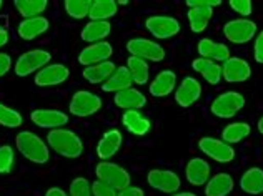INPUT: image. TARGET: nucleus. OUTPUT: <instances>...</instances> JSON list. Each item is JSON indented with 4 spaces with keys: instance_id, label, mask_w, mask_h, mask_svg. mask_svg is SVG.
<instances>
[{
    "instance_id": "obj_1",
    "label": "nucleus",
    "mask_w": 263,
    "mask_h": 196,
    "mask_svg": "<svg viewBox=\"0 0 263 196\" xmlns=\"http://www.w3.org/2000/svg\"><path fill=\"white\" fill-rule=\"evenodd\" d=\"M47 145H48V148H52L57 155L68 158V160L80 158L82 153H84V142H82V138L75 131L67 130V128L48 131Z\"/></svg>"
},
{
    "instance_id": "obj_2",
    "label": "nucleus",
    "mask_w": 263,
    "mask_h": 196,
    "mask_svg": "<svg viewBox=\"0 0 263 196\" xmlns=\"http://www.w3.org/2000/svg\"><path fill=\"white\" fill-rule=\"evenodd\" d=\"M17 150L35 165H45L50 158V148L39 135L33 131H20L15 136Z\"/></svg>"
},
{
    "instance_id": "obj_3",
    "label": "nucleus",
    "mask_w": 263,
    "mask_h": 196,
    "mask_svg": "<svg viewBox=\"0 0 263 196\" xmlns=\"http://www.w3.org/2000/svg\"><path fill=\"white\" fill-rule=\"evenodd\" d=\"M50 60H52L50 52L42 50V48H39V50H29L17 58L13 70H15L17 76H29L32 73H39L42 68L50 65Z\"/></svg>"
},
{
    "instance_id": "obj_4",
    "label": "nucleus",
    "mask_w": 263,
    "mask_h": 196,
    "mask_svg": "<svg viewBox=\"0 0 263 196\" xmlns=\"http://www.w3.org/2000/svg\"><path fill=\"white\" fill-rule=\"evenodd\" d=\"M245 96L238 92H225L218 95L215 100L212 102L210 110L212 113L218 118H233L240 110L245 107Z\"/></svg>"
},
{
    "instance_id": "obj_5",
    "label": "nucleus",
    "mask_w": 263,
    "mask_h": 196,
    "mask_svg": "<svg viewBox=\"0 0 263 196\" xmlns=\"http://www.w3.org/2000/svg\"><path fill=\"white\" fill-rule=\"evenodd\" d=\"M127 50L130 52V57L142 58L145 62H162L165 58V48L157 42L143 37L128 40Z\"/></svg>"
},
{
    "instance_id": "obj_6",
    "label": "nucleus",
    "mask_w": 263,
    "mask_h": 196,
    "mask_svg": "<svg viewBox=\"0 0 263 196\" xmlns=\"http://www.w3.org/2000/svg\"><path fill=\"white\" fill-rule=\"evenodd\" d=\"M95 174H97V180L114 186L115 190H125L127 186H130L128 171L117 163H110V162L99 163L95 168Z\"/></svg>"
},
{
    "instance_id": "obj_7",
    "label": "nucleus",
    "mask_w": 263,
    "mask_h": 196,
    "mask_svg": "<svg viewBox=\"0 0 263 196\" xmlns=\"http://www.w3.org/2000/svg\"><path fill=\"white\" fill-rule=\"evenodd\" d=\"M223 33L228 42L237 45H243L248 44L257 35V24L248 18H235L225 24Z\"/></svg>"
},
{
    "instance_id": "obj_8",
    "label": "nucleus",
    "mask_w": 263,
    "mask_h": 196,
    "mask_svg": "<svg viewBox=\"0 0 263 196\" xmlns=\"http://www.w3.org/2000/svg\"><path fill=\"white\" fill-rule=\"evenodd\" d=\"M100 108H102V98L92 92H87V90H80V92L75 93L70 100V105H68L70 113L79 118L92 116Z\"/></svg>"
},
{
    "instance_id": "obj_9",
    "label": "nucleus",
    "mask_w": 263,
    "mask_h": 196,
    "mask_svg": "<svg viewBox=\"0 0 263 196\" xmlns=\"http://www.w3.org/2000/svg\"><path fill=\"white\" fill-rule=\"evenodd\" d=\"M198 148L202 150L209 158H212L213 162L217 163H230L235 158V150L232 145L225 143L223 140H217V138H210L205 136L198 142Z\"/></svg>"
},
{
    "instance_id": "obj_10",
    "label": "nucleus",
    "mask_w": 263,
    "mask_h": 196,
    "mask_svg": "<svg viewBox=\"0 0 263 196\" xmlns=\"http://www.w3.org/2000/svg\"><path fill=\"white\" fill-rule=\"evenodd\" d=\"M145 29H147L155 38L167 40L175 37L180 32V22L175 17L168 15H154L145 20Z\"/></svg>"
},
{
    "instance_id": "obj_11",
    "label": "nucleus",
    "mask_w": 263,
    "mask_h": 196,
    "mask_svg": "<svg viewBox=\"0 0 263 196\" xmlns=\"http://www.w3.org/2000/svg\"><path fill=\"white\" fill-rule=\"evenodd\" d=\"M147 181L154 190L172 194H175L180 190V186H182L180 177L175 171L170 170H152L147 174Z\"/></svg>"
},
{
    "instance_id": "obj_12",
    "label": "nucleus",
    "mask_w": 263,
    "mask_h": 196,
    "mask_svg": "<svg viewBox=\"0 0 263 196\" xmlns=\"http://www.w3.org/2000/svg\"><path fill=\"white\" fill-rule=\"evenodd\" d=\"M30 120L33 125H37L39 128H47V130H59L64 128L68 123V115L65 111L60 110H33L30 113Z\"/></svg>"
},
{
    "instance_id": "obj_13",
    "label": "nucleus",
    "mask_w": 263,
    "mask_h": 196,
    "mask_svg": "<svg viewBox=\"0 0 263 196\" xmlns=\"http://www.w3.org/2000/svg\"><path fill=\"white\" fill-rule=\"evenodd\" d=\"M252 76V68L248 62L238 57H230L221 65V79L228 83H243Z\"/></svg>"
},
{
    "instance_id": "obj_14",
    "label": "nucleus",
    "mask_w": 263,
    "mask_h": 196,
    "mask_svg": "<svg viewBox=\"0 0 263 196\" xmlns=\"http://www.w3.org/2000/svg\"><path fill=\"white\" fill-rule=\"evenodd\" d=\"M112 53L114 48L108 42H99V44H92L85 47L79 53V64L84 67H92L97 64H102V62H108Z\"/></svg>"
},
{
    "instance_id": "obj_15",
    "label": "nucleus",
    "mask_w": 263,
    "mask_h": 196,
    "mask_svg": "<svg viewBox=\"0 0 263 196\" xmlns=\"http://www.w3.org/2000/svg\"><path fill=\"white\" fill-rule=\"evenodd\" d=\"M68 76H70L68 67L62 64H50L35 75V85L37 87H55V85H60V83L67 82Z\"/></svg>"
},
{
    "instance_id": "obj_16",
    "label": "nucleus",
    "mask_w": 263,
    "mask_h": 196,
    "mask_svg": "<svg viewBox=\"0 0 263 196\" xmlns=\"http://www.w3.org/2000/svg\"><path fill=\"white\" fill-rule=\"evenodd\" d=\"M202 95V85L193 76H185L175 92V100L182 108H189L198 102Z\"/></svg>"
},
{
    "instance_id": "obj_17",
    "label": "nucleus",
    "mask_w": 263,
    "mask_h": 196,
    "mask_svg": "<svg viewBox=\"0 0 263 196\" xmlns=\"http://www.w3.org/2000/svg\"><path fill=\"white\" fill-rule=\"evenodd\" d=\"M123 143V136L119 130H108L103 133V136L100 138L99 145H97V155L102 160V162H108L110 158H114L119 150L122 148Z\"/></svg>"
},
{
    "instance_id": "obj_18",
    "label": "nucleus",
    "mask_w": 263,
    "mask_h": 196,
    "mask_svg": "<svg viewBox=\"0 0 263 196\" xmlns=\"http://www.w3.org/2000/svg\"><path fill=\"white\" fill-rule=\"evenodd\" d=\"M198 55L200 58H206L212 62H225L230 58V48L223 44H218V42H213L210 38H202L198 42Z\"/></svg>"
},
{
    "instance_id": "obj_19",
    "label": "nucleus",
    "mask_w": 263,
    "mask_h": 196,
    "mask_svg": "<svg viewBox=\"0 0 263 196\" xmlns=\"http://www.w3.org/2000/svg\"><path fill=\"white\" fill-rule=\"evenodd\" d=\"M185 177L186 181L193 186H202L206 185V181L210 180V165L205 162L203 158H192L185 168Z\"/></svg>"
},
{
    "instance_id": "obj_20",
    "label": "nucleus",
    "mask_w": 263,
    "mask_h": 196,
    "mask_svg": "<svg viewBox=\"0 0 263 196\" xmlns=\"http://www.w3.org/2000/svg\"><path fill=\"white\" fill-rule=\"evenodd\" d=\"M114 102H115L117 107L125 110V111H130V110L138 111L147 105V98H145V95L140 92V90L127 88V90H123V92L115 93Z\"/></svg>"
},
{
    "instance_id": "obj_21",
    "label": "nucleus",
    "mask_w": 263,
    "mask_h": 196,
    "mask_svg": "<svg viewBox=\"0 0 263 196\" xmlns=\"http://www.w3.org/2000/svg\"><path fill=\"white\" fill-rule=\"evenodd\" d=\"M177 87V75L172 70H163L150 83V95L157 98L168 96Z\"/></svg>"
},
{
    "instance_id": "obj_22",
    "label": "nucleus",
    "mask_w": 263,
    "mask_h": 196,
    "mask_svg": "<svg viewBox=\"0 0 263 196\" xmlns=\"http://www.w3.org/2000/svg\"><path fill=\"white\" fill-rule=\"evenodd\" d=\"M50 24L45 17H33V18H24L22 22L18 24V37L22 40H33L44 35Z\"/></svg>"
},
{
    "instance_id": "obj_23",
    "label": "nucleus",
    "mask_w": 263,
    "mask_h": 196,
    "mask_svg": "<svg viewBox=\"0 0 263 196\" xmlns=\"http://www.w3.org/2000/svg\"><path fill=\"white\" fill-rule=\"evenodd\" d=\"M112 32V25L110 22H100V20H90V22L82 29L80 38L87 42V44H99V42H105V38Z\"/></svg>"
},
{
    "instance_id": "obj_24",
    "label": "nucleus",
    "mask_w": 263,
    "mask_h": 196,
    "mask_svg": "<svg viewBox=\"0 0 263 196\" xmlns=\"http://www.w3.org/2000/svg\"><path fill=\"white\" fill-rule=\"evenodd\" d=\"M132 83H134V80H132V75L125 65L115 68V72L110 75V79L102 85V90L105 93H119L127 88H132Z\"/></svg>"
},
{
    "instance_id": "obj_25",
    "label": "nucleus",
    "mask_w": 263,
    "mask_h": 196,
    "mask_svg": "<svg viewBox=\"0 0 263 196\" xmlns=\"http://www.w3.org/2000/svg\"><path fill=\"white\" fill-rule=\"evenodd\" d=\"M122 123L125 125V128L135 136L147 135V133L150 131V127H152L148 118H145L140 111H135V110L125 111L122 116Z\"/></svg>"
},
{
    "instance_id": "obj_26",
    "label": "nucleus",
    "mask_w": 263,
    "mask_h": 196,
    "mask_svg": "<svg viewBox=\"0 0 263 196\" xmlns=\"http://www.w3.org/2000/svg\"><path fill=\"white\" fill-rule=\"evenodd\" d=\"M233 178L228 173H218L212 177L205 185V194L206 196H227L233 190Z\"/></svg>"
},
{
    "instance_id": "obj_27",
    "label": "nucleus",
    "mask_w": 263,
    "mask_h": 196,
    "mask_svg": "<svg viewBox=\"0 0 263 196\" xmlns=\"http://www.w3.org/2000/svg\"><path fill=\"white\" fill-rule=\"evenodd\" d=\"M192 68L198 72L210 85H218L221 80V65L206 58H195L192 62Z\"/></svg>"
},
{
    "instance_id": "obj_28",
    "label": "nucleus",
    "mask_w": 263,
    "mask_h": 196,
    "mask_svg": "<svg viewBox=\"0 0 263 196\" xmlns=\"http://www.w3.org/2000/svg\"><path fill=\"white\" fill-rule=\"evenodd\" d=\"M240 188L248 194L263 193V170L261 168H250L243 173L240 180Z\"/></svg>"
},
{
    "instance_id": "obj_29",
    "label": "nucleus",
    "mask_w": 263,
    "mask_h": 196,
    "mask_svg": "<svg viewBox=\"0 0 263 196\" xmlns=\"http://www.w3.org/2000/svg\"><path fill=\"white\" fill-rule=\"evenodd\" d=\"M115 64L114 62H102V64H97L92 67H85L84 70V79L88 83H103L110 79V75L115 72Z\"/></svg>"
},
{
    "instance_id": "obj_30",
    "label": "nucleus",
    "mask_w": 263,
    "mask_h": 196,
    "mask_svg": "<svg viewBox=\"0 0 263 196\" xmlns=\"http://www.w3.org/2000/svg\"><path fill=\"white\" fill-rule=\"evenodd\" d=\"M117 10H119V5H117L115 0H93L92 7H90L88 17L90 20H100V22H108V18H112Z\"/></svg>"
},
{
    "instance_id": "obj_31",
    "label": "nucleus",
    "mask_w": 263,
    "mask_h": 196,
    "mask_svg": "<svg viewBox=\"0 0 263 196\" xmlns=\"http://www.w3.org/2000/svg\"><path fill=\"white\" fill-rule=\"evenodd\" d=\"M186 17H189L192 32L200 33L206 29V25L212 20L213 9H210V7H195V9H189Z\"/></svg>"
},
{
    "instance_id": "obj_32",
    "label": "nucleus",
    "mask_w": 263,
    "mask_h": 196,
    "mask_svg": "<svg viewBox=\"0 0 263 196\" xmlns=\"http://www.w3.org/2000/svg\"><path fill=\"white\" fill-rule=\"evenodd\" d=\"M250 125L243 123V122H238V123H230L228 127H225V130L221 131V138L223 142L228 145H233V143H240L250 135Z\"/></svg>"
},
{
    "instance_id": "obj_33",
    "label": "nucleus",
    "mask_w": 263,
    "mask_h": 196,
    "mask_svg": "<svg viewBox=\"0 0 263 196\" xmlns=\"http://www.w3.org/2000/svg\"><path fill=\"white\" fill-rule=\"evenodd\" d=\"M127 68L132 75V80H134V83H137V85H145V83L148 82L150 68L145 60L137 58V57H128Z\"/></svg>"
},
{
    "instance_id": "obj_34",
    "label": "nucleus",
    "mask_w": 263,
    "mask_h": 196,
    "mask_svg": "<svg viewBox=\"0 0 263 196\" xmlns=\"http://www.w3.org/2000/svg\"><path fill=\"white\" fill-rule=\"evenodd\" d=\"M15 9L22 17L33 18L40 17V13L47 10V0H15Z\"/></svg>"
},
{
    "instance_id": "obj_35",
    "label": "nucleus",
    "mask_w": 263,
    "mask_h": 196,
    "mask_svg": "<svg viewBox=\"0 0 263 196\" xmlns=\"http://www.w3.org/2000/svg\"><path fill=\"white\" fill-rule=\"evenodd\" d=\"M65 12L68 17L75 20L88 17L90 7H92V0H65Z\"/></svg>"
},
{
    "instance_id": "obj_36",
    "label": "nucleus",
    "mask_w": 263,
    "mask_h": 196,
    "mask_svg": "<svg viewBox=\"0 0 263 196\" xmlns=\"http://www.w3.org/2000/svg\"><path fill=\"white\" fill-rule=\"evenodd\" d=\"M24 123L22 115L17 110H13L7 105L0 103V127L5 128H18Z\"/></svg>"
},
{
    "instance_id": "obj_37",
    "label": "nucleus",
    "mask_w": 263,
    "mask_h": 196,
    "mask_svg": "<svg viewBox=\"0 0 263 196\" xmlns=\"http://www.w3.org/2000/svg\"><path fill=\"white\" fill-rule=\"evenodd\" d=\"M13 162H15V153L10 145L0 146V174H7L12 171Z\"/></svg>"
},
{
    "instance_id": "obj_38",
    "label": "nucleus",
    "mask_w": 263,
    "mask_h": 196,
    "mask_svg": "<svg viewBox=\"0 0 263 196\" xmlns=\"http://www.w3.org/2000/svg\"><path fill=\"white\" fill-rule=\"evenodd\" d=\"M68 196H92V185L84 177L75 178L70 188H68Z\"/></svg>"
},
{
    "instance_id": "obj_39",
    "label": "nucleus",
    "mask_w": 263,
    "mask_h": 196,
    "mask_svg": "<svg viewBox=\"0 0 263 196\" xmlns=\"http://www.w3.org/2000/svg\"><path fill=\"white\" fill-rule=\"evenodd\" d=\"M92 194L93 196H119V190L114 186L103 183L100 180H95L92 183Z\"/></svg>"
},
{
    "instance_id": "obj_40",
    "label": "nucleus",
    "mask_w": 263,
    "mask_h": 196,
    "mask_svg": "<svg viewBox=\"0 0 263 196\" xmlns=\"http://www.w3.org/2000/svg\"><path fill=\"white\" fill-rule=\"evenodd\" d=\"M228 4H230L232 10H235V12L240 13V15H243V17L252 15V12H253L252 0H230Z\"/></svg>"
},
{
    "instance_id": "obj_41",
    "label": "nucleus",
    "mask_w": 263,
    "mask_h": 196,
    "mask_svg": "<svg viewBox=\"0 0 263 196\" xmlns=\"http://www.w3.org/2000/svg\"><path fill=\"white\" fill-rule=\"evenodd\" d=\"M185 5L189 9H195V7H210V9H215V7L221 5V0H186Z\"/></svg>"
},
{
    "instance_id": "obj_42",
    "label": "nucleus",
    "mask_w": 263,
    "mask_h": 196,
    "mask_svg": "<svg viewBox=\"0 0 263 196\" xmlns=\"http://www.w3.org/2000/svg\"><path fill=\"white\" fill-rule=\"evenodd\" d=\"M255 60L258 62V64H263V30L257 35V38H255Z\"/></svg>"
},
{
    "instance_id": "obj_43",
    "label": "nucleus",
    "mask_w": 263,
    "mask_h": 196,
    "mask_svg": "<svg viewBox=\"0 0 263 196\" xmlns=\"http://www.w3.org/2000/svg\"><path fill=\"white\" fill-rule=\"evenodd\" d=\"M10 68H12V58L7 53L0 52V76H4L5 73H9Z\"/></svg>"
},
{
    "instance_id": "obj_44",
    "label": "nucleus",
    "mask_w": 263,
    "mask_h": 196,
    "mask_svg": "<svg viewBox=\"0 0 263 196\" xmlns=\"http://www.w3.org/2000/svg\"><path fill=\"white\" fill-rule=\"evenodd\" d=\"M119 196H145V193L138 186H127L125 190L119 191Z\"/></svg>"
},
{
    "instance_id": "obj_45",
    "label": "nucleus",
    "mask_w": 263,
    "mask_h": 196,
    "mask_svg": "<svg viewBox=\"0 0 263 196\" xmlns=\"http://www.w3.org/2000/svg\"><path fill=\"white\" fill-rule=\"evenodd\" d=\"M45 196H68V193H65L62 188H57V186H53V188H50L47 193H45Z\"/></svg>"
},
{
    "instance_id": "obj_46",
    "label": "nucleus",
    "mask_w": 263,
    "mask_h": 196,
    "mask_svg": "<svg viewBox=\"0 0 263 196\" xmlns=\"http://www.w3.org/2000/svg\"><path fill=\"white\" fill-rule=\"evenodd\" d=\"M9 44V32H7L2 25H0V48Z\"/></svg>"
},
{
    "instance_id": "obj_47",
    "label": "nucleus",
    "mask_w": 263,
    "mask_h": 196,
    "mask_svg": "<svg viewBox=\"0 0 263 196\" xmlns=\"http://www.w3.org/2000/svg\"><path fill=\"white\" fill-rule=\"evenodd\" d=\"M258 131H260L261 135H263V116H261L260 120H258Z\"/></svg>"
},
{
    "instance_id": "obj_48",
    "label": "nucleus",
    "mask_w": 263,
    "mask_h": 196,
    "mask_svg": "<svg viewBox=\"0 0 263 196\" xmlns=\"http://www.w3.org/2000/svg\"><path fill=\"white\" fill-rule=\"evenodd\" d=\"M172 196H197V194H193V193H175Z\"/></svg>"
},
{
    "instance_id": "obj_49",
    "label": "nucleus",
    "mask_w": 263,
    "mask_h": 196,
    "mask_svg": "<svg viewBox=\"0 0 263 196\" xmlns=\"http://www.w3.org/2000/svg\"><path fill=\"white\" fill-rule=\"evenodd\" d=\"M128 0H117V5H127Z\"/></svg>"
},
{
    "instance_id": "obj_50",
    "label": "nucleus",
    "mask_w": 263,
    "mask_h": 196,
    "mask_svg": "<svg viewBox=\"0 0 263 196\" xmlns=\"http://www.w3.org/2000/svg\"><path fill=\"white\" fill-rule=\"evenodd\" d=\"M2 5H4V2H2V0H0V10H2Z\"/></svg>"
}]
</instances>
